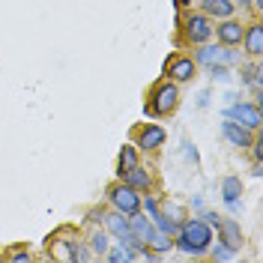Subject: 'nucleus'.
Wrapping results in <instances>:
<instances>
[{"label": "nucleus", "mask_w": 263, "mask_h": 263, "mask_svg": "<svg viewBox=\"0 0 263 263\" xmlns=\"http://www.w3.org/2000/svg\"><path fill=\"white\" fill-rule=\"evenodd\" d=\"M213 242V228L203 218H185L174 233V248H180L182 254H195V257H203Z\"/></svg>", "instance_id": "nucleus-1"}, {"label": "nucleus", "mask_w": 263, "mask_h": 263, "mask_svg": "<svg viewBox=\"0 0 263 263\" xmlns=\"http://www.w3.org/2000/svg\"><path fill=\"white\" fill-rule=\"evenodd\" d=\"M147 114L156 117V120H162V117H171L177 108H180V84L171 81V78H164V81L153 84V90H149L147 96Z\"/></svg>", "instance_id": "nucleus-2"}, {"label": "nucleus", "mask_w": 263, "mask_h": 263, "mask_svg": "<svg viewBox=\"0 0 263 263\" xmlns=\"http://www.w3.org/2000/svg\"><path fill=\"white\" fill-rule=\"evenodd\" d=\"M213 27L215 21L203 12H185L180 18V33H182V42L185 45H203L213 39Z\"/></svg>", "instance_id": "nucleus-3"}, {"label": "nucleus", "mask_w": 263, "mask_h": 263, "mask_svg": "<svg viewBox=\"0 0 263 263\" xmlns=\"http://www.w3.org/2000/svg\"><path fill=\"white\" fill-rule=\"evenodd\" d=\"M105 197H108V206L111 210H117V213H123V215H132V213H138L141 210V192H135L132 185H126L123 180H117L108 185V192H105Z\"/></svg>", "instance_id": "nucleus-4"}, {"label": "nucleus", "mask_w": 263, "mask_h": 263, "mask_svg": "<svg viewBox=\"0 0 263 263\" xmlns=\"http://www.w3.org/2000/svg\"><path fill=\"white\" fill-rule=\"evenodd\" d=\"M102 228L108 230L111 236H114L120 246H126L129 251H141V248H147L144 242H138L135 239V233H132V228H129V215H123V213H117V210H108L105 213V221H102Z\"/></svg>", "instance_id": "nucleus-5"}, {"label": "nucleus", "mask_w": 263, "mask_h": 263, "mask_svg": "<svg viewBox=\"0 0 263 263\" xmlns=\"http://www.w3.org/2000/svg\"><path fill=\"white\" fill-rule=\"evenodd\" d=\"M195 60L197 66H230V63H236L239 57H236V51L228 48V45H210V42H203V45H195Z\"/></svg>", "instance_id": "nucleus-6"}, {"label": "nucleus", "mask_w": 263, "mask_h": 263, "mask_svg": "<svg viewBox=\"0 0 263 263\" xmlns=\"http://www.w3.org/2000/svg\"><path fill=\"white\" fill-rule=\"evenodd\" d=\"M224 117H230L239 126H246L248 132H260V126H263L260 105H254V102H230V108L224 111Z\"/></svg>", "instance_id": "nucleus-7"}, {"label": "nucleus", "mask_w": 263, "mask_h": 263, "mask_svg": "<svg viewBox=\"0 0 263 263\" xmlns=\"http://www.w3.org/2000/svg\"><path fill=\"white\" fill-rule=\"evenodd\" d=\"M69 230L72 228H60L54 236H48V251L54 260L60 263H75V246H78V230H75V236H69Z\"/></svg>", "instance_id": "nucleus-8"}, {"label": "nucleus", "mask_w": 263, "mask_h": 263, "mask_svg": "<svg viewBox=\"0 0 263 263\" xmlns=\"http://www.w3.org/2000/svg\"><path fill=\"white\" fill-rule=\"evenodd\" d=\"M167 141V132L159 126V123H144L135 129V147L138 153H159Z\"/></svg>", "instance_id": "nucleus-9"}, {"label": "nucleus", "mask_w": 263, "mask_h": 263, "mask_svg": "<svg viewBox=\"0 0 263 263\" xmlns=\"http://www.w3.org/2000/svg\"><path fill=\"white\" fill-rule=\"evenodd\" d=\"M195 72H197V63L192 57H185V54H174V57H167V63H164V75L177 84L192 81Z\"/></svg>", "instance_id": "nucleus-10"}, {"label": "nucleus", "mask_w": 263, "mask_h": 263, "mask_svg": "<svg viewBox=\"0 0 263 263\" xmlns=\"http://www.w3.org/2000/svg\"><path fill=\"white\" fill-rule=\"evenodd\" d=\"M242 33H246L242 21H236L233 15L215 21V27H213V36L221 42V45H228V48H236V45L242 42Z\"/></svg>", "instance_id": "nucleus-11"}, {"label": "nucleus", "mask_w": 263, "mask_h": 263, "mask_svg": "<svg viewBox=\"0 0 263 263\" xmlns=\"http://www.w3.org/2000/svg\"><path fill=\"white\" fill-rule=\"evenodd\" d=\"M221 135H224V141L230 147H236V149H248L251 141H254V132H248L246 126L233 123L230 117H224V123H221Z\"/></svg>", "instance_id": "nucleus-12"}, {"label": "nucleus", "mask_w": 263, "mask_h": 263, "mask_svg": "<svg viewBox=\"0 0 263 263\" xmlns=\"http://www.w3.org/2000/svg\"><path fill=\"white\" fill-rule=\"evenodd\" d=\"M218 242H224L230 251H242L246 246V236H242V228H239V221L236 218H221V224H218Z\"/></svg>", "instance_id": "nucleus-13"}, {"label": "nucleus", "mask_w": 263, "mask_h": 263, "mask_svg": "<svg viewBox=\"0 0 263 263\" xmlns=\"http://www.w3.org/2000/svg\"><path fill=\"white\" fill-rule=\"evenodd\" d=\"M123 182L132 185L135 192L147 195V192H153V185H156V177H153V171H149V167H144V164L138 162L135 167H129V171L123 174Z\"/></svg>", "instance_id": "nucleus-14"}, {"label": "nucleus", "mask_w": 263, "mask_h": 263, "mask_svg": "<svg viewBox=\"0 0 263 263\" xmlns=\"http://www.w3.org/2000/svg\"><path fill=\"white\" fill-rule=\"evenodd\" d=\"M239 45H242V51H246L248 57L260 60V54H263V24L260 21H251V24H248Z\"/></svg>", "instance_id": "nucleus-15"}, {"label": "nucleus", "mask_w": 263, "mask_h": 263, "mask_svg": "<svg viewBox=\"0 0 263 263\" xmlns=\"http://www.w3.org/2000/svg\"><path fill=\"white\" fill-rule=\"evenodd\" d=\"M197 3H200V12L210 15L213 21L236 15V3H233V0H197Z\"/></svg>", "instance_id": "nucleus-16"}, {"label": "nucleus", "mask_w": 263, "mask_h": 263, "mask_svg": "<svg viewBox=\"0 0 263 263\" xmlns=\"http://www.w3.org/2000/svg\"><path fill=\"white\" fill-rule=\"evenodd\" d=\"M221 197L228 203V210H239V197H242V180L239 177H224L221 180Z\"/></svg>", "instance_id": "nucleus-17"}, {"label": "nucleus", "mask_w": 263, "mask_h": 263, "mask_svg": "<svg viewBox=\"0 0 263 263\" xmlns=\"http://www.w3.org/2000/svg\"><path fill=\"white\" fill-rule=\"evenodd\" d=\"M141 162V153H138V147L135 144H123L120 147V153H117V180H123V174L129 171V167H135V164Z\"/></svg>", "instance_id": "nucleus-18"}, {"label": "nucleus", "mask_w": 263, "mask_h": 263, "mask_svg": "<svg viewBox=\"0 0 263 263\" xmlns=\"http://www.w3.org/2000/svg\"><path fill=\"white\" fill-rule=\"evenodd\" d=\"M87 246H90V251H93V257H105V251H108V246H111V233L102 228V224H93V230H90V236H87Z\"/></svg>", "instance_id": "nucleus-19"}, {"label": "nucleus", "mask_w": 263, "mask_h": 263, "mask_svg": "<svg viewBox=\"0 0 263 263\" xmlns=\"http://www.w3.org/2000/svg\"><path fill=\"white\" fill-rule=\"evenodd\" d=\"M105 260L108 263H132V260H138V254L129 251L126 246H120V242H111L108 251H105Z\"/></svg>", "instance_id": "nucleus-20"}, {"label": "nucleus", "mask_w": 263, "mask_h": 263, "mask_svg": "<svg viewBox=\"0 0 263 263\" xmlns=\"http://www.w3.org/2000/svg\"><path fill=\"white\" fill-rule=\"evenodd\" d=\"M147 248H149V251H156V254L162 257V254H167V251L174 248V236H167V233H162V230H156V233H153V239L147 242Z\"/></svg>", "instance_id": "nucleus-21"}, {"label": "nucleus", "mask_w": 263, "mask_h": 263, "mask_svg": "<svg viewBox=\"0 0 263 263\" xmlns=\"http://www.w3.org/2000/svg\"><path fill=\"white\" fill-rule=\"evenodd\" d=\"M206 254H210V257H213L215 263H228V260H233V257H236V251H230V248L224 246V242H213Z\"/></svg>", "instance_id": "nucleus-22"}, {"label": "nucleus", "mask_w": 263, "mask_h": 263, "mask_svg": "<svg viewBox=\"0 0 263 263\" xmlns=\"http://www.w3.org/2000/svg\"><path fill=\"white\" fill-rule=\"evenodd\" d=\"M90 260H96V257H93V251L87 246V239H78V246H75V263H90Z\"/></svg>", "instance_id": "nucleus-23"}, {"label": "nucleus", "mask_w": 263, "mask_h": 263, "mask_svg": "<svg viewBox=\"0 0 263 263\" xmlns=\"http://www.w3.org/2000/svg\"><path fill=\"white\" fill-rule=\"evenodd\" d=\"M105 213H108L105 206H90L87 215H84V221H87V224H102V221H105Z\"/></svg>", "instance_id": "nucleus-24"}, {"label": "nucleus", "mask_w": 263, "mask_h": 263, "mask_svg": "<svg viewBox=\"0 0 263 263\" xmlns=\"http://www.w3.org/2000/svg\"><path fill=\"white\" fill-rule=\"evenodd\" d=\"M206 72L213 81H228L230 78V66H206Z\"/></svg>", "instance_id": "nucleus-25"}, {"label": "nucleus", "mask_w": 263, "mask_h": 263, "mask_svg": "<svg viewBox=\"0 0 263 263\" xmlns=\"http://www.w3.org/2000/svg\"><path fill=\"white\" fill-rule=\"evenodd\" d=\"M9 260H12V263H30L33 254H30V251H24V248H18V251H12V254H9Z\"/></svg>", "instance_id": "nucleus-26"}, {"label": "nucleus", "mask_w": 263, "mask_h": 263, "mask_svg": "<svg viewBox=\"0 0 263 263\" xmlns=\"http://www.w3.org/2000/svg\"><path fill=\"white\" fill-rule=\"evenodd\" d=\"M200 218H203V221H206L213 230H218V224H221V215H215V213H203Z\"/></svg>", "instance_id": "nucleus-27"}, {"label": "nucleus", "mask_w": 263, "mask_h": 263, "mask_svg": "<svg viewBox=\"0 0 263 263\" xmlns=\"http://www.w3.org/2000/svg\"><path fill=\"white\" fill-rule=\"evenodd\" d=\"M236 6H242V9H246V6H254V9H263V0H239Z\"/></svg>", "instance_id": "nucleus-28"}, {"label": "nucleus", "mask_w": 263, "mask_h": 263, "mask_svg": "<svg viewBox=\"0 0 263 263\" xmlns=\"http://www.w3.org/2000/svg\"><path fill=\"white\" fill-rule=\"evenodd\" d=\"M192 3H197V0H174V9H189Z\"/></svg>", "instance_id": "nucleus-29"}, {"label": "nucleus", "mask_w": 263, "mask_h": 263, "mask_svg": "<svg viewBox=\"0 0 263 263\" xmlns=\"http://www.w3.org/2000/svg\"><path fill=\"white\" fill-rule=\"evenodd\" d=\"M185 153H189V159H192V162H197V149L192 147V144H189V141H185Z\"/></svg>", "instance_id": "nucleus-30"}]
</instances>
